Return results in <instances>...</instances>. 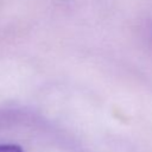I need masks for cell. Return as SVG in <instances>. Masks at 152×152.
Wrapping results in <instances>:
<instances>
[{"instance_id": "6da1fadb", "label": "cell", "mask_w": 152, "mask_h": 152, "mask_svg": "<svg viewBox=\"0 0 152 152\" xmlns=\"http://www.w3.org/2000/svg\"><path fill=\"white\" fill-rule=\"evenodd\" d=\"M0 152H24L23 148L13 144H0Z\"/></svg>"}]
</instances>
